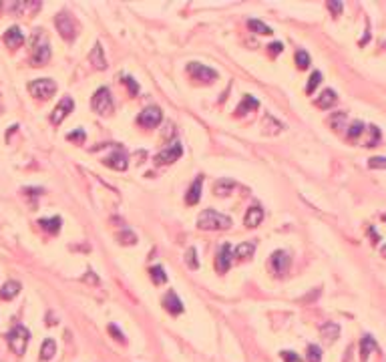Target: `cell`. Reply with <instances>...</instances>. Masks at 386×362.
<instances>
[{"instance_id":"6da1fadb","label":"cell","mask_w":386,"mask_h":362,"mask_svg":"<svg viewBox=\"0 0 386 362\" xmlns=\"http://www.w3.org/2000/svg\"><path fill=\"white\" fill-rule=\"evenodd\" d=\"M197 225L201 229H207V231H211V229H227V227H231V220L227 216H223V214H218L216 209H205V211L199 214Z\"/></svg>"},{"instance_id":"7a4b0ae2","label":"cell","mask_w":386,"mask_h":362,"mask_svg":"<svg viewBox=\"0 0 386 362\" xmlns=\"http://www.w3.org/2000/svg\"><path fill=\"white\" fill-rule=\"evenodd\" d=\"M51 58V47H49V40L45 36L42 30H36L34 38H32V65L34 67H40L45 62H49Z\"/></svg>"},{"instance_id":"3957f363","label":"cell","mask_w":386,"mask_h":362,"mask_svg":"<svg viewBox=\"0 0 386 362\" xmlns=\"http://www.w3.org/2000/svg\"><path fill=\"white\" fill-rule=\"evenodd\" d=\"M6 340H8V346L12 348V352L18 354V356H23L28 346V340H30V332H28V328H25L23 324H16V326L6 334Z\"/></svg>"},{"instance_id":"277c9868","label":"cell","mask_w":386,"mask_h":362,"mask_svg":"<svg viewBox=\"0 0 386 362\" xmlns=\"http://www.w3.org/2000/svg\"><path fill=\"white\" fill-rule=\"evenodd\" d=\"M93 109L99 115H111L113 113V97L107 87L97 89V93L93 95Z\"/></svg>"},{"instance_id":"5b68a950","label":"cell","mask_w":386,"mask_h":362,"mask_svg":"<svg viewBox=\"0 0 386 362\" xmlns=\"http://www.w3.org/2000/svg\"><path fill=\"white\" fill-rule=\"evenodd\" d=\"M28 91L36 99H51L56 91V83L53 79H36L28 84Z\"/></svg>"},{"instance_id":"8992f818","label":"cell","mask_w":386,"mask_h":362,"mask_svg":"<svg viewBox=\"0 0 386 362\" xmlns=\"http://www.w3.org/2000/svg\"><path fill=\"white\" fill-rule=\"evenodd\" d=\"M55 25H56V28H58V32H60V36H62V38L71 40V38H75V36H77V28H79V25H77V20H75L73 16H69L67 12L56 14Z\"/></svg>"},{"instance_id":"52a82bcc","label":"cell","mask_w":386,"mask_h":362,"mask_svg":"<svg viewBox=\"0 0 386 362\" xmlns=\"http://www.w3.org/2000/svg\"><path fill=\"white\" fill-rule=\"evenodd\" d=\"M161 119H163V113H161L159 107H147V109H143L139 113L137 123L145 129H153V127H157L161 123Z\"/></svg>"},{"instance_id":"ba28073f","label":"cell","mask_w":386,"mask_h":362,"mask_svg":"<svg viewBox=\"0 0 386 362\" xmlns=\"http://www.w3.org/2000/svg\"><path fill=\"white\" fill-rule=\"evenodd\" d=\"M187 73L191 75L195 81H203V83H211V81L218 79V73L213 69L201 65V62H189L187 65Z\"/></svg>"},{"instance_id":"9c48e42d","label":"cell","mask_w":386,"mask_h":362,"mask_svg":"<svg viewBox=\"0 0 386 362\" xmlns=\"http://www.w3.org/2000/svg\"><path fill=\"white\" fill-rule=\"evenodd\" d=\"M181 155H183L181 143H173V145H169L167 149H163L161 153L155 155V163H157V165H169V163L177 161Z\"/></svg>"},{"instance_id":"30bf717a","label":"cell","mask_w":386,"mask_h":362,"mask_svg":"<svg viewBox=\"0 0 386 362\" xmlns=\"http://www.w3.org/2000/svg\"><path fill=\"white\" fill-rule=\"evenodd\" d=\"M290 253L286 250H277L272 253V258H270V266H272V270H274V274L276 276H284L288 270H290Z\"/></svg>"},{"instance_id":"8fae6325","label":"cell","mask_w":386,"mask_h":362,"mask_svg":"<svg viewBox=\"0 0 386 362\" xmlns=\"http://www.w3.org/2000/svg\"><path fill=\"white\" fill-rule=\"evenodd\" d=\"M103 161H105V165L117 169V171H125L127 165H129V163H127V161H129V157H127V151H125L123 147H115V149H113V153H111L109 157H105Z\"/></svg>"},{"instance_id":"7c38bea8","label":"cell","mask_w":386,"mask_h":362,"mask_svg":"<svg viewBox=\"0 0 386 362\" xmlns=\"http://www.w3.org/2000/svg\"><path fill=\"white\" fill-rule=\"evenodd\" d=\"M73 109H75V101H73L71 97H62V99H60V103L55 107L53 115H51V123H53V125L62 123V121H65V117H67L69 113H73Z\"/></svg>"},{"instance_id":"4fadbf2b","label":"cell","mask_w":386,"mask_h":362,"mask_svg":"<svg viewBox=\"0 0 386 362\" xmlns=\"http://www.w3.org/2000/svg\"><path fill=\"white\" fill-rule=\"evenodd\" d=\"M231 260H233V248H231L229 244H223V246L220 248L218 258H216V268H218L220 274H225V272L229 270Z\"/></svg>"},{"instance_id":"5bb4252c","label":"cell","mask_w":386,"mask_h":362,"mask_svg":"<svg viewBox=\"0 0 386 362\" xmlns=\"http://www.w3.org/2000/svg\"><path fill=\"white\" fill-rule=\"evenodd\" d=\"M23 42H25V34L18 27H10L4 32V45L8 49H18Z\"/></svg>"},{"instance_id":"9a60e30c","label":"cell","mask_w":386,"mask_h":362,"mask_svg":"<svg viewBox=\"0 0 386 362\" xmlns=\"http://www.w3.org/2000/svg\"><path fill=\"white\" fill-rule=\"evenodd\" d=\"M89 60H91V65H95V69H99V71L107 69V58H105V51H103V45H101V42H95V49L91 51Z\"/></svg>"},{"instance_id":"2e32d148","label":"cell","mask_w":386,"mask_h":362,"mask_svg":"<svg viewBox=\"0 0 386 362\" xmlns=\"http://www.w3.org/2000/svg\"><path fill=\"white\" fill-rule=\"evenodd\" d=\"M163 306H165L167 312H171V314H181L183 312V302L177 298V294L173 292V290H169L165 294V298H163Z\"/></svg>"},{"instance_id":"e0dca14e","label":"cell","mask_w":386,"mask_h":362,"mask_svg":"<svg viewBox=\"0 0 386 362\" xmlns=\"http://www.w3.org/2000/svg\"><path fill=\"white\" fill-rule=\"evenodd\" d=\"M201 187H203V177H197V179L191 183V187H189L187 195H185L187 205H195V203L201 199Z\"/></svg>"},{"instance_id":"ac0fdd59","label":"cell","mask_w":386,"mask_h":362,"mask_svg":"<svg viewBox=\"0 0 386 362\" xmlns=\"http://www.w3.org/2000/svg\"><path fill=\"white\" fill-rule=\"evenodd\" d=\"M258 107H260L258 99H255V97H251V95H246V97H244V101H242V105L235 109V115H238V117H244L246 113L255 111Z\"/></svg>"},{"instance_id":"d6986e66","label":"cell","mask_w":386,"mask_h":362,"mask_svg":"<svg viewBox=\"0 0 386 362\" xmlns=\"http://www.w3.org/2000/svg\"><path fill=\"white\" fill-rule=\"evenodd\" d=\"M18 292H20V284L14 282V280H10V282H6V284L2 286L0 298H2V300H12L14 296H18Z\"/></svg>"},{"instance_id":"ffe728a7","label":"cell","mask_w":386,"mask_h":362,"mask_svg":"<svg viewBox=\"0 0 386 362\" xmlns=\"http://www.w3.org/2000/svg\"><path fill=\"white\" fill-rule=\"evenodd\" d=\"M262 220H264V209L262 207H249L248 209V214H246V225L248 227H255V225H260L262 223Z\"/></svg>"},{"instance_id":"44dd1931","label":"cell","mask_w":386,"mask_h":362,"mask_svg":"<svg viewBox=\"0 0 386 362\" xmlns=\"http://www.w3.org/2000/svg\"><path fill=\"white\" fill-rule=\"evenodd\" d=\"M336 93L332 91V89H326V91H322V95L316 99V105L320 107V109H330L332 105L336 103Z\"/></svg>"},{"instance_id":"7402d4cb","label":"cell","mask_w":386,"mask_h":362,"mask_svg":"<svg viewBox=\"0 0 386 362\" xmlns=\"http://www.w3.org/2000/svg\"><path fill=\"white\" fill-rule=\"evenodd\" d=\"M376 348V342H374V338L372 336H364L362 338V342H360V360L362 362H366L368 360V354L372 352Z\"/></svg>"},{"instance_id":"603a6c76","label":"cell","mask_w":386,"mask_h":362,"mask_svg":"<svg viewBox=\"0 0 386 362\" xmlns=\"http://www.w3.org/2000/svg\"><path fill=\"white\" fill-rule=\"evenodd\" d=\"M233 189H235V183H233V179H227V177L218 179L216 185H213V191L218 195H229Z\"/></svg>"},{"instance_id":"cb8c5ba5","label":"cell","mask_w":386,"mask_h":362,"mask_svg":"<svg viewBox=\"0 0 386 362\" xmlns=\"http://www.w3.org/2000/svg\"><path fill=\"white\" fill-rule=\"evenodd\" d=\"M320 332H322V336H324L328 342H332V340H336L338 334H340V326L334 324V322H326V324L320 326Z\"/></svg>"},{"instance_id":"d4e9b609","label":"cell","mask_w":386,"mask_h":362,"mask_svg":"<svg viewBox=\"0 0 386 362\" xmlns=\"http://www.w3.org/2000/svg\"><path fill=\"white\" fill-rule=\"evenodd\" d=\"M55 354H56V342L53 338H47L45 344H42V348H40V358L42 360H51Z\"/></svg>"},{"instance_id":"484cf974","label":"cell","mask_w":386,"mask_h":362,"mask_svg":"<svg viewBox=\"0 0 386 362\" xmlns=\"http://www.w3.org/2000/svg\"><path fill=\"white\" fill-rule=\"evenodd\" d=\"M38 225H40L42 229L51 231V233H58V231H60V225H62V220H60L58 216H55V218H51V220H40Z\"/></svg>"},{"instance_id":"4316f807","label":"cell","mask_w":386,"mask_h":362,"mask_svg":"<svg viewBox=\"0 0 386 362\" xmlns=\"http://www.w3.org/2000/svg\"><path fill=\"white\" fill-rule=\"evenodd\" d=\"M149 274H151L153 284H157V286H161V284H165V282H167V274H165V270H163L161 266H153V268L149 270Z\"/></svg>"},{"instance_id":"83f0119b","label":"cell","mask_w":386,"mask_h":362,"mask_svg":"<svg viewBox=\"0 0 386 362\" xmlns=\"http://www.w3.org/2000/svg\"><path fill=\"white\" fill-rule=\"evenodd\" d=\"M253 251H255V244L253 242H244V244H240L235 248V255L238 258H249V255H253Z\"/></svg>"},{"instance_id":"f1b7e54d","label":"cell","mask_w":386,"mask_h":362,"mask_svg":"<svg viewBox=\"0 0 386 362\" xmlns=\"http://www.w3.org/2000/svg\"><path fill=\"white\" fill-rule=\"evenodd\" d=\"M248 27L253 30V32H258V34H272V28L268 27L266 23H262V20H258V18H251L248 23Z\"/></svg>"},{"instance_id":"f546056e","label":"cell","mask_w":386,"mask_h":362,"mask_svg":"<svg viewBox=\"0 0 386 362\" xmlns=\"http://www.w3.org/2000/svg\"><path fill=\"white\" fill-rule=\"evenodd\" d=\"M264 127H266L268 133H272V135H276V133H280V129H284V125L277 123L272 115H266V119H264Z\"/></svg>"},{"instance_id":"4dcf8cb0","label":"cell","mask_w":386,"mask_h":362,"mask_svg":"<svg viewBox=\"0 0 386 362\" xmlns=\"http://www.w3.org/2000/svg\"><path fill=\"white\" fill-rule=\"evenodd\" d=\"M330 125L336 129V131H342L344 129V125H346V113H334L330 117Z\"/></svg>"},{"instance_id":"1f68e13d","label":"cell","mask_w":386,"mask_h":362,"mask_svg":"<svg viewBox=\"0 0 386 362\" xmlns=\"http://www.w3.org/2000/svg\"><path fill=\"white\" fill-rule=\"evenodd\" d=\"M320 81H322V73H320V71H314V73H312V77H310V81H308L306 93H308V95H312V93H314V89L320 84Z\"/></svg>"},{"instance_id":"d6a6232c","label":"cell","mask_w":386,"mask_h":362,"mask_svg":"<svg viewBox=\"0 0 386 362\" xmlns=\"http://www.w3.org/2000/svg\"><path fill=\"white\" fill-rule=\"evenodd\" d=\"M320 360H322V350H320V346L310 344V346H308V362H320Z\"/></svg>"},{"instance_id":"836d02e7","label":"cell","mask_w":386,"mask_h":362,"mask_svg":"<svg viewBox=\"0 0 386 362\" xmlns=\"http://www.w3.org/2000/svg\"><path fill=\"white\" fill-rule=\"evenodd\" d=\"M185 262H187V266L193 268V270L199 268V262H197V250H195V248H189V250L185 251Z\"/></svg>"},{"instance_id":"e575fe53","label":"cell","mask_w":386,"mask_h":362,"mask_svg":"<svg viewBox=\"0 0 386 362\" xmlns=\"http://www.w3.org/2000/svg\"><path fill=\"white\" fill-rule=\"evenodd\" d=\"M362 131H364V123H362V121H354V123L350 125V129H348V137H350V139H356V137L362 135Z\"/></svg>"},{"instance_id":"d590c367","label":"cell","mask_w":386,"mask_h":362,"mask_svg":"<svg viewBox=\"0 0 386 362\" xmlns=\"http://www.w3.org/2000/svg\"><path fill=\"white\" fill-rule=\"evenodd\" d=\"M296 65H298L300 69H308V67H310V55H308L306 51H298V53H296Z\"/></svg>"},{"instance_id":"8d00e7d4","label":"cell","mask_w":386,"mask_h":362,"mask_svg":"<svg viewBox=\"0 0 386 362\" xmlns=\"http://www.w3.org/2000/svg\"><path fill=\"white\" fill-rule=\"evenodd\" d=\"M67 139L73 141V143H79V145H83V143H84V131H83V129H77V131L69 133V135H67Z\"/></svg>"},{"instance_id":"74e56055","label":"cell","mask_w":386,"mask_h":362,"mask_svg":"<svg viewBox=\"0 0 386 362\" xmlns=\"http://www.w3.org/2000/svg\"><path fill=\"white\" fill-rule=\"evenodd\" d=\"M368 167L370 169H386V157H372L368 161Z\"/></svg>"},{"instance_id":"f35d334b","label":"cell","mask_w":386,"mask_h":362,"mask_svg":"<svg viewBox=\"0 0 386 362\" xmlns=\"http://www.w3.org/2000/svg\"><path fill=\"white\" fill-rule=\"evenodd\" d=\"M370 131H372V137L368 139V143H366V147H374L376 143H378V139H380V131H378V127H370Z\"/></svg>"},{"instance_id":"ab89813d","label":"cell","mask_w":386,"mask_h":362,"mask_svg":"<svg viewBox=\"0 0 386 362\" xmlns=\"http://www.w3.org/2000/svg\"><path fill=\"white\" fill-rule=\"evenodd\" d=\"M119 240H121V244H127V246H131V244H135V242H137V238H135L131 231L121 233V236H119Z\"/></svg>"},{"instance_id":"60d3db41","label":"cell","mask_w":386,"mask_h":362,"mask_svg":"<svg viewBox=\"0 0 386 362\" xmlns=\"http://www.w3.org/2000/svg\"><path fill=\"white\" fill-rule=\"evenodd\" d=\"M123 83L129 87V91H131V95H137L139 93V84L131 79V77H123Z\"/></svg>"},{"instance_id":"b9f144b4","label":"cell","mask_w":386,"mask_h":362,"mask_svg":"<svg viewBox=\"0 0 386 362\" xmlns=\"http://www.w3.org/2000/svg\"><path fill=\"white\" fill-rule=\"evenodd\" d=\"M282 358H284L286 362H302L300 360V356L294 354V352H282Z\"/></svg>"},{"instance_id":"7bdbcfd3","label":"cell","mask_w":386,"mask_h":362,"mask_svg":"<svg viewBox=\"0 0 386 362\" xmlns=\"http://www.w3.org/2000/svg\"><path fill=\"white\" fill-rule=\"evenodd\" d=\"M268 49H270V53H272V55L276 56V55H280V53L284 51V45H282V42H272Z\"/></svg>"},{"instance_id":"ee69618b","label":"cell","mask_w":386,"mask_h":362,"mask_svg":"<svg viewBox=\"0 0 386 362\" xmlns=\"http://www.w3.org/2000/svg\"><path fill=\"white\" fill-rule=\"evenodd\" d=\"M328 8H330L332 12L338 16V14L342 12V2H332V0H330V2H328Z\"/></svg>"},{"instance_id":"f6af8a7d","label":"cell","mask_w":386,"mask_h":362,"mask_svg":"<svg viewBox=\"0 0 386 362\" xmlns=\"http://www.w3.org/2000/svg\"><path fill=\"white\" fill-rule=\"evenodd\" d=\"M109 332H111V334H113V336H115L117 340H121V342H125V334H123V332H119L115 324H111V326H109Z\"/></svg>"},{"instance_id":"bcb514c9","label":"cell","mask_w":386,"mask_h":362,"mask_svg":"<svg viewBox=\"0 0 386 362\" xmlns=\"http://www.w3.org/2000/svg\"><path fill=\"white\" fill-rule=\"evenodd\" d=\"M380 253H382V255H384V258H386V244H384V246H382V248H380Z\"/></svg>"},{"instance_id":"7dc6e473","label":"cell","mask_w":386,"mask_h":362,"mask_svg":"<svg viewBox=\"0 0 386 362\" xmlns=\"http://www.w3.org/2000/svg\"><path fill=\"white\" fill-rule=\"evenodd\" d=\"M382 220H384V222H386V214H384V216H382Z\"/></svg>"}]
</instances>
